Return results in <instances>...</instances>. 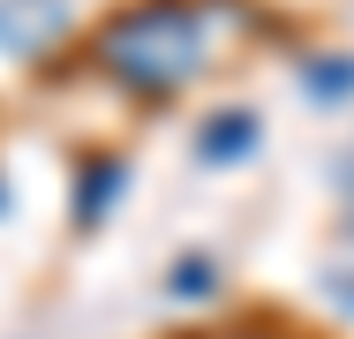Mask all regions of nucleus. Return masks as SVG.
<instances>
[{"instance_id":"nucleus-2","label":"nucleus","mask_w":354,"mask_h":339,"mask_svg":"<svg viewBox=\"0 0 354 339\" xmlns=\"http://www.w3.org/2000/svg\"><path fill=\"white\" fill-rule=\"evenodd\" d=\"M249 136H257V121H249V113H226V121H212V129H204V151H212V158H241V143H249Z\"/></svg>"},{"instance_id":"nucleus-4","label":"nucleus","mask_w":354,"mask_h":339,"mask_svg":"<svg viewBox=\"0 0 354 339\" xmlns=\"http://www.w3.org/2000/svg\"><path fill=\"white\" fill-rule=\"evenodd\" d=\"M174 286H181V294H204V286H212V264H181V279H174Z\"/></svg>"},{"instance_id":"nucleus-1","label":"nucleus","mask_w":354,"mask_h":339,"mask_svg":"<svg viewBox=\"0 0 354 339\" xmlns=\"http://www.w3.org/2000/svg\"><path fill=\"white\" fill-rule=\"evenodd\" d=\"M196 46H204L196 23H181V15H143V23H121V30L106 38V61L121 68V75H136V83H174L181 68L196 61Z\"/></svg>"},{"instance_id":"nucleus-3","label":"nucleus","mask_w":354,"mask_h":339,"mask_svg":"<svg viewBox=\"0 0 354 339\" xmlns=\"http://www.w3.org/2000/svg\"><path fill=\"white\" fill-rule=\"evenodd\" d=\"M309 83H317V98H347L354 61H317V68H309Z\"/></svg>"}]
</instances>
